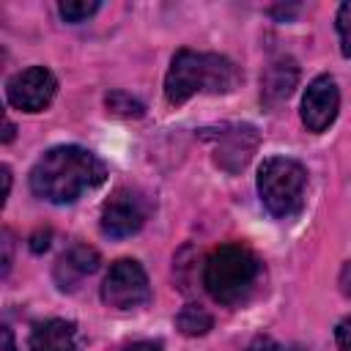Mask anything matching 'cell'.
<instances>
[{"label":"cell","mask_w":351,"mask_h":351,"mask_svg":"<svg viewBox=\"0 0 351 351\" xmlns=\"http://www.w3.org/2000/svg\"><path fill=\"white\" fill-rule=\"evenodd\" d=\"M104 165L96 154L80 145L49 148L30 170V189L36 197L49 203H74L85 192L104 184Z\"/></svg>","instance_id":"6da1fadb"},{"label":"cell","mask_w":351,"mask_h":351,"mask_svg":"<svg viewBox=\"0 0 351 351\" xmlns=\"http://www.w3.org/2000/svg\"><path fill=\"white\" fill-rule=\"evenodd\" d=\"M241 74L236 63L217 52H176L165 77V96L170 104H184L195 93H230Z\"/></svg>","instance_id":"7a4b0ae2"},{"label":"cell","mask_w":351,"mask_h":351,"mask_svg":"<svg viewBox=\"0 0 351 351\" xmlns=\"http://www.w3.org/2000/svg\"><path fill=\"white\" fill-rule=\"evenodd\" d=\"M263 266L258 255L241 244L217 247L203 263V288L219 304H241L258 288Z\"/></svg>","instance_id":"3957f363"},{"label":"cell","mask_w":351,"mask_h":351,"mask_svg":"<svg viewBox=\"0 0 351 351\" xmlns=\"http://www.w3.org/2000/svg\"><path fill=\"white\" fill-rule=\"evenodd\" d=\"M307 173L296 159L269 156L258 167V195L266 211L277 219H293L304 206Z\"/></svg>","instance_id":"277c9868"},{"label":"cell","mask_w":351,"mask_h":351,"mask_svg":"<svg viewBox=\"0 0 351 351\" xmlns=\"http://www.w3.org/2000/svg\"><path fill=\"white\" fill-rule=\"evenodd\" d=\"M148 299H151V285L145 269L132 258L115 261L101 282V302L115 310H132L145 304Z\"/></svg>","instance_id":"5b68a950"},{"label":"cell","mask_w":351,"mask_h":351,"mask_svg":"<svg viewBox=\"0 0 351 351\" xmlns=\"http://www.w3.org/2000/svg\"><path fill=\"white\" fill-rule=\"evenodd\" d=\"M148 217V200L134 189H115L101 206V230L112 239H126L143 228Z\"/></svg>","instance_id":"8992f818"},{"label":"cell","mask_w":351,"mask_h":351,"mask_svg":"<svg viewBox=\"0 0 351 351\" xmlns=\"http://www.w3.org/2000/svg\"><path fill=\"white\" fill-rule=\"evenodd\" d=\"M55 77L52 71H47L44 66H30L25 71H16L8 85H5V96L16 110H27V112H38L44 110L52 96H55Z\"/></svg>","instance_id":"52a82bcc"},{"label":"cell","mask_w":351,"mask_h":351,"mask_svg":"<svg viewBox=\"0 0 351 351\" xmlns=\"http://www.w3.org/2000/svg\"><path fill=\"white\" fill-rule=\"evenodd\" d=\"M211 143H214V159L219 167L236 173L241 170L250 156L255 154V145H258V132L255 126H247V123H236V126H222L217 134H206Z\"/></svg>","instance_id":"ba28073f"},{"label":"cell","mask_w":351,"mask_h":351,"mask_svg":"<svg viewBox=\"0 0 351 351\" xmlns=\"http://www.w3.org/2000/svg\"><path fill=\"white\" fill-rule=\"evenodd\" d=\"M337 107H340L337 85L329 74H321L307 85L302 96V121L310 132H324L337 118Z\"/></svg>","instance_id":"9c48e42d"},{"label":"cell","mask_w":351,"mask_h":351,"mask_svg":"<svg viewBox=\"0 0 351 351\" xmlns=\"http://www.w3.org/2000/svg\"><path fill=\"white\" fill-rule=\"evenodd\" d=\"M99 269V252L93 247H85V244H74L69 247L58 263H55V280L63 291H71L82 277L93 274Z\"/></svg>","instance_id":"30bf717a"},{"label":"cell","mask_w":351,"mask_h":351,"mask_svg":"<svg viewBox=\"0 0 351 351\" xmlns=\"http://www.w3.org/2000/svg\"><path fill=\"white\" fill-rule=\"evenodd\" d=\"M296 82H299V66L291 58H277L266 66V71L261 77V96L266 104L274 107L293 93Z\"/></svg>","instance_id":"8fae6325"},{"label":"cell","mask_w":351,"mask_h":351,"mask_svg":"<svg viewBox=\"0 0 351 351\" xmlns=\"http://www.w3.org/2000/svg\"><path fill=\"white\" fill-rule=\"evenodd\" d=\"M30 348L33 351H80L77 329L71 321H63V318L41 321L30 335Z\"/></svg>","instance_id":"7c38bea8"},{"label":"cell","mask_w":351,"mask_h":351,"mask_svg":"<svg viewBox=\"0 0 351 351\" xmlns=\"http://www.w3.org/2000/svg\"><path fill=\"white\" fill-rule=\"evenodd\" d=\"M211 324H214L211 313H208L206 307H200V304H184V307L178 310V315H176V326H178V332L186 335V337L206 335V332L211 329Z\"/></svg>","instance_id":"4fadbf2b"},{"label":"cell","mask_w":351,"mask_h":351,"mask_svg":"<svg viewBox=\"0 0 351 351\" xmlns=\"http://www.w3.org/2000/svg\"><path fill=\"white\" fill-rule=\"evenodd\" d=\"M104 101H107V110L118 118H143V112H145V107L126 90H112V93H107Z\"/></svg>","instance_id":"5bb4252c"},{"label":"cell","mask_w":351,"mask_h":351,"mask_svg":"<svg viewBox=\"0 0 351 351\" xmlns=\"http://www.w3.org/2000/svg\"><path fill=\"white\" fill-rule=\"evenodd\" d=\"M58 11H60V16L66 19V22H82V19H88L90 14H96L99 11V3L96 0H63L60 5H58Z\"/></svg>","instance_id":"9a60e30c"},{"label":"cell","mask_w":351,"mask_h":351,"mask_svg":"<svg viewBox=\"0 0 351 351\" xmlns=\"http://www.w3.org/2000/svg\"><path fill=\"white\" fill-rule=\"evenodd\" d=\"M337 36H340V49L346 58H351V0L340 5L337 11Z\"/></svg>","instance_id":"2e32d148"},{"label":"cell","mask_w":351,"mask_h":351,"mask_svg":"<svg viewBox=\"0 0 351 351\" xmlns=\"http://www.w3.org/2000/svg\"><path fill=\"white\" fill-rule=\"evenodd\" d=\"M247 351H307V348H302V346H282V343H277L274 337L258 335V337L250 343Z\"/></svg>","instance_id":"e0dca14e"},{"label":"cell","mask_w":351,"mask_h":351,"mask_svg":"<svg viewBox=\"0 0 351 351\" xmlns=\"http://www.w3.org/2000/svg\"><path fill=\"white\" fill-rule=\"evenodd\" d=\"M335 340L340 346V351H351V318H343L335 329Z\"/></svg>","instance_id":"ac0fdd59"},{"label":"cell","mask_w":351,"mask_h":351,"mask_svg":"<svg viewBox=\"0 0 351 351\" xmlns=\"http://www.w3.org/2000/svg\"><path fill=\"white\" fill-rule=\"evenodd\" d=\"M49 247V230H38V233H33V239H30V250L33 252H41V250H47Z\"/></svg>","instance_id":"d6986e66"},{"label":"cell","mask_w":351,"mask_h":351,"mask_svg":"<svg viewBox=\"0 0 351 351\" xmlns=\"http://www.w3.org/2000/svg\"><path fill=\"white\" fill-rule=\"evenodd\" d=\"M11 269V236L3 233V274H8Z\"/></svg>","instance_id":"ffe728a7"},{"label":"cell","mask_w":351,"mask_h":351,"mask_svg":"<svg viewBox=\"0 0 351 351\" xmlns=\"http://www.w3.org/2000/svg\"><path fill=\"white\" fill-rule=\"evenodd\" d=\"M340 291L346 293V296H351V261L343 266V271H340Z\"/></svg>","instance_id":"44dd1931"},{"label":"cell","mask_w":351,"mask_h":351,"mask_svg":"<svg viewBox=\"0 0 351 351\" xmlns=\"http://www.w3.org/2000/svg\"><path fill=\"white\" fill-rule=\"evenodd\" d=\"M0 337H3V351H16V346H14V335H11V329H8V326H3Z\"/></svg>","instance_id":"7402d4cb"},{"label":"cell","mask_w":351,"mask_h":351,"mask_svg":"<svg viewBox=\"0 0 351 351\" xmlns=\"http://www.w3.org/2000/svg\"><path fill=\"white\" fill-rule=\"evenodd\" d=\"M123 351H162V348L154 346V343H132V346H126Z\"/></svg>","instance_id":"603a6c76"},{"label":"cell","mask_w":351,"mask_h":351,"mask_svg":"<svg viewBox=\"0 0 351 351\" xmlns=\"http://www.w3.org/2000/svg\"><path fill=\"white\" fill-rule=\"evenodd\" d=\"M296 11H299V5H291V8H271V14H277V16H282V19L293 16Z\"/></svg>","instance_id":"cb8c5ba5"},{"label":"cell","mask_w":351,"mask_h":351,"mask_svg":"<svg viewBox=\"0 0 351 351\" xmlns=\"http://www.w3.org/2000/svg\"><path fill=\"white\" fill-rule=\"evenodd\" d=\"M8 189H11V170L3 167V197H8Z\"/></svg>","instance_id":"d4e9b609"},{"label":"cell","mask_w":351,"mask_h":351,"mask_svg":"<svg viewBox=\"0 0 351 351\" xmlns=\"http://www.w3.org/2000/svg\"><path fill=\"white\" fill-rule=\"evenodd\" d=\"M14 140V123L5 121V132H3V143H11Z\"/></svg>","instance_id":"484cf974"}]
</instances>
